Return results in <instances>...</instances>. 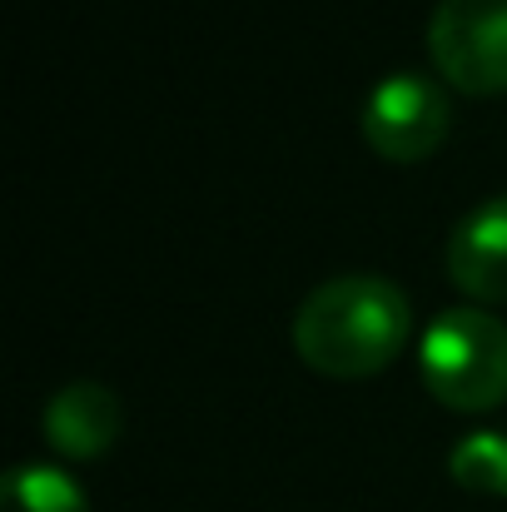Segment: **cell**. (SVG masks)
I'll list each match as a JSON object with an SVG mask.
<instances>
[{"label":"cell","mask_w":507,"mask_h":512,"mask_svg":"<svg viewBox=\"0 0 507 512\" xmlns=\"http://www.w3.org/2000/svg\"><path fill=\"white\" fill-rule=\"evenodd\" d=\"M413 329V309L398 284L378 274H343L319 284L294 314V348L324 378L383 373Z\"/></svg>","instance_id":"1"},{"label":"cell","mask_w":507,"mask_h":512,"mask_svg":"<svg viewBox=\"0 0 507 512\" xmlns=\"http://www.w3.org/2000/svg\"><path fill=\"white\" fill-rule=\"evenodd\" d=\"M423 388L453 413H488L507 403V324L483 309H448L418 348Z\"/></svg>","instance_id":"2"},{"label":"cell","mask_w":507,"mask_h":512,"mask_svg":"<svg viewBox=\"0 0 507 512\" xmlns=\"http://www.w3.org/2000/svg\"><path fill=\"white\" fill-rule=\"evenodd\" d=\"M428 55L463 95H507V0H438Z\"/></svg>","instance_id":"3"},{"label":"cell","mask_w":507,"mask_h":512,"mask_svg":"<svg viewBox=\"0 0 507 512\" xmlns=\"http://www.w3.org/2000/svg\"><path fill=\"white\" fill-rule=\"evenodd\" d=\"M453 110L448 95L428 75H388L358 110V130L368 150L388 165H418L448 140Z\"/></svg>","instance_id":"4"},{"label":"cell","mask_w":507,"mask_h":512,"mask_svg":"<svg viewBox=\"0 0 507 512\" xmlns=\"http://www.w3.org/2000/svg\"><path fill=\"white\" fill-rule=\"evenodd\" d=\"M40 428H45V443H50L60 458H70V463H95V458H105V453L120 443L125 413H120V398H115L105 383L80 378V383H65V388L45 403Z\"/></svg>","instance_id":"5"},{"label":"cell","mask_w":507,"mask_h":512,"mask_svg":"<svg viewBox=\"0 0 507 512\" xmlns=\"http://www.w3.org/2000/svg\"><path fill=\"white\" fill-rule=\"evenodd\" d=\"M448 279L478 304H507V194L478 204L453 229Z\"/></svg>","instance_id":"6"},{"label":"cell","mask_w":507,"mask_h":512,"mask_svg":"<svg viewBox=\"0 0 507 512\" xmlns=\"http://www.w3.org/2000/svg\"><path fill=\"white\" fill-rule=\"evenodd\" d=\"M0 512H90V503H85V493L75 488L70 473L45 468V463H25V468L5 473Z\"/></svg>","instance_id":"7"},{"label":"cell","mask_w":507,"mask_h":512,"mask_svg":"<svg viewBox=\"0 0 507 512\" xmlns=\"http://www.w3.org/2000/svg\"><path fill=\"white\" fill-rule=\"evenodd\" d=\"M448 473L463 493H483V498H507V438L503 433H468L453 458Z\"/></svg>","instance_id":"8"}]
</instances>
